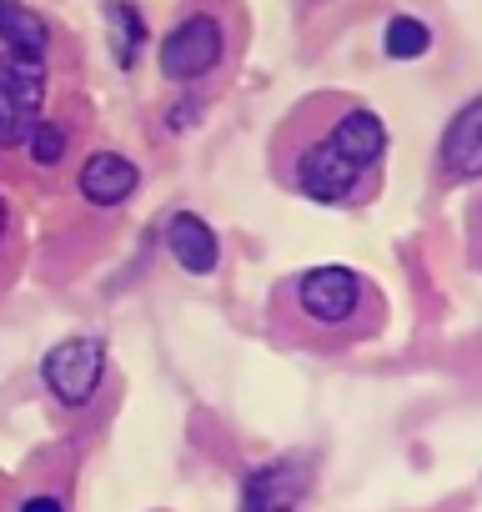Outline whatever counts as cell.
<instances>
[{
	"label": "cell",
	"mask_w": 482,
	"mask_h": 512,
	"mask_svg": "<svg viewBox=\"0 0 482 512\" xmlns=\"http://www.w3.org/2000/svg\"><path fill=\"white\" fill-rule=\"evenodd\" d=\"M437 176L442 181H477L482 176V96L467 101L447 121V131L437 141Z\"/></svg>",
	"instance_id": "cell-6"
},
{
	"label": "cell",
	"mask_w": 482,
	"mask_h": 512,
	"mask_svg": "<svg viewBox=\"0 0 482 512\" xmlns=\"http://www.w3.org/2000/svg\"><path fill=\"white\" fill-rule=\"evenodd\" d=\"M26 146H31V161H36V166H56V161L66 156V126H61V121H41V126L26 136Z\"/></svg>",
	"instance_id": "cell-13"
},
{
	"label": "cell",
	"mask_w": 482,
	"mask_h": 512,
	"mask_svg": "<svg viewBox=\"0 0 482 512\" xmlns=\"http://www.w3.org/2000/svg\"><path fill=\"white\" fill-rule=\"evenodd\" d=\"M467 236H472V267H482V201L467 216Z\"/></svg>",
	"instance_id": "cell-14"
},
{
	"label": "cell",
	"mask_w": 482,
	"mask_h": 512,
	"mask_svg": "<svg viewBox=\"0 0 482 512\" xmlns=\"http://www.w3.org/2000/svg\"><path fill=\"white\" fill-rule=\"evenodd\" d=\"M307 492V467L302 462H267V467H252L247 482H241V507L236 512H297Z\"/></svg>",
	"instance_id": "cell-7"
},
{
	"label": "cell",
	"mask_w": 482,
	"mask_h": 512,
	"mask_svg": "<svg viewBox=\"0 0 482 512\" xmlns=\"http://www.w3.org/2000/svg\"><path fill=\"white\" fill-rule=\"evenodd\" d=\"M221 56H226V26L211 11H196L161 36V76L166 81H201L221 66Z\"/></svg>",
	"instance_id": "cell-4"
},
{
	"label": "cell",
	"mask_w": 482,
	"mask_h": 512,
	"mask_svg": "<svg viewBox=\"0 0 482 512\" xmlns=\"http://www.w3.org/2000/svg\"><path fill=\"white\" fill-rule=\"evenodd\" d=\"M46 61L6 56L0 61V146H26V136L46 121Z\"/></svg>",
	"instance_id": "cell-3"
},
{
	"label": "cell",
	"mask_w": 482,
	"mask_h": 512,
	"mask_svg": "<svg viewBox=\"0 0 482 512\" xmlns=\"http://www.w3.org/2000/svg\"><path fill=\"white\" fill-rule=\"evenodd\" d=\"M0 41L11 46V56H36V61H46V51H51V26L41 21V11L21 6V0H0Z\"/></svg>",
	"instance_id": "cell-10"
},
{
	"label": "cell",
	"mask_w": 482,
	"mask_h": 512,
	"mask_svg": "<svg viewBox=\"0 0 482 512\" xmlns=\"http://www.w3.org/2000/svg\"><path fill=\"white\" fill-rule=\"evenodd\" d=\"M166 251L176 256V267L186 277H211L216 262H221V241L196 211H176L166 221Z\"/></svg>",
	"instance_id": "cell-9"
},
{
	"label": "cell",
	"mask_w": 482,
	"mask_h": 512,
	"mask_svg": "<svg viewBox=\"0 0 482 512\" xmlns=\"http://www.w3.org/2000/svg\"><path fill=\"white\" fill-rule=\"evenodd\" d=\"M21 512H71L61 497H51V492H36V497H26L21 502Z\"/></svg>",
	"instance_id": "cell-15"
},
{
	"label": "cell",
	"mask_w": 482,
	"mask_h": 512,
	"mask_svg": "<svg viewBox=\"0 0 482 512\" xmlns=\"http://www.w3.org/2000/svg\"><path fill=\"white\" fill-rule=\"evenodd\" d=\"M387 322V302L372 277L352 267H312L282 282L277 292V327L287 342L307 347H347L372 337Z\"/></svg>",
	"instance_id": "cell-2"
},
{
	"label": "cell",
	"mask_w": 482,
	"mask_h": 512,
	"mask_svg": "<svg viewBox=\"0 0 482 512\" xmlns=\"http://www.w3.org/2000/svg\"><path fill=\"white\" fill-rule=\"evenodd\" d=\"M6 231H11V206H6V196H0V241H6Z\"/></svg>",
	"instance_id": "cell-16"
},
{
	"label": "cell",
	"mask_w": 482,
	"mask_h": 512,
	"mask_svg": "<svg viewBox=\"0 0 482 512\" xmlns=\"http://www.w3.org/2000/svg\"><path fill=\"white\" fill-rule=\"evenodd\" d=\"M427 46H432V31L417 16H397L387 26V56L392 61H417V56H427Z\"/></svg>",
	"instance_id": "cell-11"
},
{
	"label": "cell",
	"mask_w": 482,
	"mask_h": 512,
	"mask_svg": "<svg viewBox=\"0 0 482 512\" xmlns=\"http://www.w3.org/2000/svg\"><path fill=\"white\" fill-rule=\"evenodd\" d=\"M41 377H46V387L61 407H86L96 397L101 377H106V347L96 337H66L46 352Z\"/></svg>",
	"instance_id": "cell-5"
},
{
	"label": "cell",
	"mask_w": 482,
	"mask_h": 512,
	"mask_svg": "<svg viewBox=\"0 0 482 512\" xmlns=\"http://www.w3.org/2000/svg\"><path fill=\"white\" fill-rule=\"evenodd\" d=\"M106 16H111V26H116V61H121V66H131V61H136V46L146 41L141 16H136L131 6H111Z\"/></svg>",
	"instance_id": "cell-12"
},
{
	"label": "cell",
	"mask_w": 482,
	"mask_h": 512,
	"mask_svg": "<svg viewBox=\"0 0 482 512\" xmlns=\"http://www.w3.org/2000/svg\"><path fill=\"white\" fill-rule=\"evenodd\" d=\"M136 181H141V171L121 151H91L81 161V176H76V186H81V196L91 206H126L131 191H136Z\"/></svg>",
	"instance_id": "cell-8"
},
{
	"label": "cell",
	"mask_w": 482,
	"mask_h": 512,
	"mask_svg": "<svg viewBox=\"0 0 482 512\" xmlns=\"http://www.w3.org/2000/svg\"><path fill=\"white\" fill-rule=\"evenodd\" d=\"M272 156H277V181L292 186L297 196L317 206H352L377 186L387 131L377 111H367L362 101L312 96L282 121Z\"/></svg>",
	"instance_id": "cell-1"
}]
</instances>
